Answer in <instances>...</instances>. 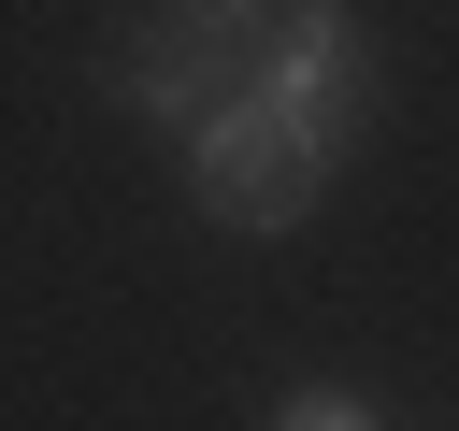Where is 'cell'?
<instances>
[{
    "instance_id": "5",
    "label": "cell",
    "mask_w": 459,
    "mask_h": 431,
    "mask_svg": "<svg viewBox=\"0 0 459 431\" xmlns=\"http://www.w3.org/2000/svg\"><path fill=\"white\" fill-rule=\"evenodd\" d=\"M201 14H230V29H258V14H273V0H201Z\"/></svg>"
},
{
    "instance_id": "3",
    "label": "cell",
    "mask_w": 459,
    "mask_h": 431,
    "mask_svg": "<svg viewBox=\"0 0 459 431\" xmlns=\"http://www.w3.org/2000/svg\"><path fill=\"white\" fill-rule=\"evenodd\" d=\"M244 43H258V29L201 14V0H143V14L115 29V57H100V72H115V101H129V115L186 129V115H201L215 86H244Z\"/></svg>"
},
{
    "instance_id": "1",
    "label": "cell",
    "mask_w": 459,
    "mask_h": 431,
    "mask_svg": "<svg viewBox=\"0 0 459 431\" xmlns=\"http://www.w3.org/2000/svg\"><path fill=\"white\" fill-rule=\"evenodd\" d=\"M186 187H201V216H230V230H301L316 187H330V144H301L258 86H215V101L186 115Z\"/></svg>"
},
{
    "instance_id": "4",
    "label": "cell",
    "mask_w": 459,
    "mask_h": 431,
    "mask_svg": "<svg viewBox=\"0 0 459 431\" xmlns=\"http://www.w3.org/2000/svg\"><path fill=\"white\" fill-rule=\"evenodd\" d=\"M273 431H373V417H359L344 388H287V402H273Z\"/></svg>"
},
{
    "instance_id": "2",
    "label": "cell",
    "mask_w": 459,
    "mask_h": 431,
    "mask_svg": "<svg viewBox=\"0 0 459 431\" xmlns=\"http://www.w3.org/2000/svg\"><path fill=\"white\" fill-rule=\"evenodd\" d=\"M244 86H258L301 144H344V115H359V14H344V0H273L258 43H244Z\"/></svg>"
}]
</instances>
